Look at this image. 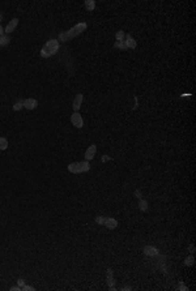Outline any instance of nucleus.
I'll list each match as a JSON object with an SVG mask.
<instances>
[{
    "label": "nucleus",
    "instance_id": "f257e3e1",
    "mask_svg": "<svg viewBox=\"0 0 196 291\" xmlns=\"http://www.w3.org/2000/svg\"><path fill=\"white\" fill-rule=\"evenodd\" d=\"M86 28H88V25L85 24V22H80V24L75 25L73 28H71L68 31H64V33H60V34H59V42H67L72 38L77 37V35L81 34Z\"/></svg>",
    "mask_w": 196,
    "mask_h": 291
},
{
    "label": "nucleus",
    "instance_id": "f03ea898",
    "mask_svg": "<svg viewBox=\"0 0 196 291\" xmlns=\"http://www.w3.org/2000/svg\"><path fill=\"white\" fill-rule=\"evenodd\" d=\"M59 47H60V43H59V41H56V39H50V41L46 42V44L42 47L41 56L45 58V59L52 56V55H55L58 52Z\"/></svg>",
    "mask_w": 196,
    "mask_h": 291
},
{
    "label": "nucleus",
    "instance_id": "7ed1b4c3",
    "mask_svg": "<svg viewBox=\"0 0 196 291\" xmlns=\"http://www.w3.org/2000/svg\"><path fill=\"white\" fill-rule=\"evenodd\" d=\"M90 170V165L88 161H83V162H75L68 165V171L72 174H81V172H86Z\"/></svg>",
    "mask_w": 196,
    "mask_h": 291
},
{
    "label": "nucleus",
    "instance_id": "20e7f679",
    "mask_svg": "<svg viewBox=\"0 0 196 291\" xmlns=\"http://www.w3.org/2000/svg\"><path fill=\"white\" fill-rule=\"evenodd\" d=\"M71 122H72V124H73L76 128H83V125H84V120H83V117H81V115L78 112H73L71 115Z\"/></svg>",
    "mask_w": 196,
    "mask_h": 291
},
{
    "label": "nucleus",
    "instance_id": "39448f33",
    "mask_svg": "<svg viewBox=\"0 0 196 291\" xmlns=\"http://www.w3.org/2000/svg\"><path fill=\"white\" fill-rule=\"evenodd\" d=\"M37 106H38V102L34 98H28V99L24 101V107L28 110H34V109H37Z\"/></svg>",
    "mask_w": 196,
    "mask_h": 291
},
{
    "label": "nucleus",
    "instance_id": "423d86ee",
    "mask_svg": "<svg viewBox=\"0 0 196 291\" xmlns=\"http://www.w3.org/2000/svg\"><path fill=\"white\" fill-rule=\"evenodd\" d=\"M96 152H97V146L96 145H90L89 148L86 149V152H85V159H86V161L93 159L94 155H96Z\"/></svg>",
    "mask_w": 196,
    "mask_h": 291
},
{
    "label": "nucleus",
    "instance_id": "0eeeda50",
    "mask_svg": "<svg viewBox=\"0 0 196 291\" xmlns=\"http://www.w3.org/2000/svg\"><path fill=\"white\" fill-rule=\"evenodd\" d=\"M17 25H18V18H13L12 21L9 22L8 25H7V28H5V30H4V31H5V34H7V35H9L13 30H15L16 28H17Z\"/></svg>",
    "mask_w": 196,
    "mask_h": 291
},
{
    "label": "nucleus",
    "instance_id": "6e6552de",
    "mask_svg": "<svg viewBox=\"0 0 196 291\" xmlns=\"http://www.w3.org/2000/svg\"><path fill=\"white\" fill-rule=\"evenodd\" d=\"M103 225L106 226L107 228H110V230H114L116 226H118V221L115 220V218H111V217H107L105 218V222Z\"/></svg>",
    "mask_w": 196,
    "mask_h": 291
},
{
    "label": "nucleus",
    "instance_id": "1a4fd4ad",
    "mask_svg": "<svg viewBox=\"0 0 196 291\" xmlns=\"http://www.w3.org/2000/svg\"><path fill=\"white\" fill-rule=\"evenodd\" d=\"M83 99H84L83 94H77L76 98H75V99H73V104H72V106H73V110L76 111V112H77L78 110H80L81 103H83Z\"/></svg>",
    "mask_w": 196,
    "mask_h": 291
},
{
    "label": "nucleus",
    "instance_id": "9d476101",
    "mask_svg": "<svg viewBox=\"0 0 196 291\" xmlns=\"http://www.w3.org/2000/svg\"><path fill=\"white\" fill-rule=\"evenodd\" d=\"M144 252H145L146 256H158V249L152 246H146L144 248Z\"/></svg>",
    "mask_w": 196,
    "mask_h": 291
},
{
    "label": "nucleus",
    "instance_id": "9b49d317",
    "mask_svg": "<svg viewBox=\"0 0 196 291\" xmlns=\"http://www.w3.org/2000/svg\"><path fill=\"white\" fill-rule=\"evenodd\" d=\"M107 283H109V286H110V290H111V291L115 290V286H114L115 281H114L113 270H111V269H107Z\"/></svg>",
    "mask_w": 196,
    "mask_h": 291
},
{
    "label": "nucleus",
    "instance_id": "f8f14e48",
    "mask_svg": "<svg viewBox=\"0 0 196 291\" xmlns=\"http://www.w3.org/2000/svg\"><path fill=\"white\" fill-rule=\"evenodd\" d=\"M126 44H127V48H136V46H137V43H136V41L133 39L131 35L128 34V35H126Z\"/></svg>",
    "mask_w": 196,
    "mask_h": 291
},
{
    "label": "nucleus",
    "instance_id": "ddd939ff",
    "mask_svg": "<svg viewBox=\"0 0 196 291\" xmlns=\"http://www.w3.org/2000/svg\"><path fill=\"white\" fill-rule=\"evenodd\" d=\"M9 42H11L9 35H7V34L0 35V47H5V46H8Z\"/></svg>",
    "mask_w": 196,
    "mask_h": 291
},
{
    "label": "nucleus",
    "instance_id": "4468645a",
    "mask_svg": "<svg viewBox=\"0 0 196 291\" xmlns=\"http://www.w3.org/2000/svg\"><path fill=\"white\" fill-rule=\"evenodd\" d=\"M84 5H85V8H86V11H94V8H96V1H94V0H85Z\"/></svg>",
    "mask_w": 196,
    "mask_h": 291
},
{
    "label": "nucleus",
    "instance_id": "2eb2a0df",
    "mask_svg": "<svg viewBox=\"0 0 196 291\" xmlns=\"http://www.w3.org/2000/svg\"><path fill=\"white\" fill-rule=\"evenodd\" d=\"M139 208H140V210H141V212H146V210H148V202H146L145 200H143V198H140Z\"/></svg>",
    "mask_w": 196,
    "mask_h": 291
},
{
    "label": "nucleus",
    "instance_id": "dca6fc26",
    "mask_svg": "<svg viewBox=\"0 0 196 291\" xmlns=\"http://www.w3.org/2000/svg\"><path fill=\"white\" fill-rule=\"evenodd\" d=\"M8 148V140L5 137H0V150H5Z\"/></svg>",
    "mask_w": 196,
    "mask_h": 291
},
{
    "label": "nucleus",
    "instance_id": "f3484780",
    "mask_svg": "<svg viewBox=\"0 0 196 291\" xmlns=\"http://www.w3.org/2000/svg\"><path fill=\"white\" fill-rule=\"evenodd\" d=\"M22 107H24V101L22 99H17V102L13 104V110L15 111H20Z\"/></svg>",
    "mask_w": 196,
    "mask_h": 291
},
{
    "label": "nucleus",
    "instance_id": "a211bd4d",
    "mask_svg": "<svg viewBox=\"0 0 196 291\" xmlns=\"http://www.w3.org/2000/svg\"><path fill=\"white\" fill-rule=\"evenodd\" d=\"M115 48H119V50H127V44H126V41H122V42H115Z\"/></svg>",
    "mask_w": 196,
    "mask_h": 291
},
{
    "label": "nucleus",
    "instance_id": "6ab92c4d",
    "mask_svg": "<svg viewBox=\"0 0 196 291\" xmlns=\"http://www.w3.org/2000/svg\"><path fill=\"white\" fill-rule=\"evenodd\" d=\"M115 38H116V41H118V42H122V41H124V39H126V35H124V31L119 30V31L116 33Z\"/></svg>",
    "mask_w": 196,
    "mask_h": 291
},
{
    "label": "nucleus",
    "instance_id": "aec40b11",
    "mask_svg": "<svg viewBox=\"0 0 196 291\" xmlns=\"http://www.w3.org/2000/svg\"><path fill=\"white\" fill-rule=\"evenodd\" d=\"M184 264H186V265H192V264H194V257H192V256H189V257H187V259H186V261H184Z\"/></svg>",
    "mask_w": 196,
    "mask_h": 291
},
{
    "label": "nucleus",
    "instance_id": "412c9836",
    "mask_svg": "<svg viewBox=\"0 0 196 291\" xmlns=\"http://www.w3.org/2000/svg\"><path fill=\"white\" fill-rule=\"evenodd\" d=\"M21 290H22V291H34L35 289H34L33 286H25V285H24V286L21 287Z\"/></svg>",
    "mask_w": 196,
    "mask_h": 291
},
{
    "label": "nucleus",
    "instance_id": "4be33fe9",
    "mask_svg": "<svg viewBox=\"0 0 196 291\" xmlns=\"http://www.w3.org/2000/svg\"><path fill=\"white\" fill-rule=\"evenodd\" d=\"M96 222L98 225H103V222H105V217H97L96 218Z\"/></svg>",
    "mask_w": 196,
    "mask_h": 291
},
{
    "label": "nucleus",
    "instance_id": "5701e85b",
    "mask_svg": "<svg viewBox=\"0 0 196 291\" xmlns=\"http://www.w3.org/2000/svg\"><path fill=\"white\" fill-rule=\"evenodd\" d=\"M17 285H18L20 287H22V286H24V285H25V281H24V279H21V278H20V279L17 281Z\"/></svg>",
    "mask_w": 196,
    "mask_h": 291
},
{
    "label": "nucleus",
    "instance_id": "b1692460",
    "mask_svg": "<svg viewBox=\"0 0 196 291\" xmlns=\"http://www.w3.org/2000/svg\"><path fill=\"white\" fill-rule=\"evenodd\" d=\"M11 291H21V287H20V286H15V287H11Z\"/></svg>",
    "mask_w": 196,
    "mask_h": 291
},
{
    "label": "nucleus",
    "instance_id": "393cba45",
    "mask_svg": "<svg viewBox=\"0 0 196 291\" xmlns=\"http://www.w3.org/2000/svg\"><path fill=\"white\" fill-rule=\"evenodd\" d=\"M135 196H136V197H139V198H141V193H140V191H136Z\"/></svg>",
    "mask_w": 196,
    "mask_h": 291
},
{
    "label": "nucleus",
    "instance_id": "a878e982",
    "mask_svg": "<svg viewBox=\"0 0 196 291\" xmlns=\"http://www.w3.org/2000/svg\"><path fill=\"white\" fill-rule=\"evenodd\" d=\"M189 251H191L192 253L195 252V246H194V244H191V246H189Z\"/></svg>",
    "mask_w": 196,
    "mask_h": 291
},
{
    "label": "nucleus",
    "instance_id": "bb28decb",
    "mask_svg": "<svg viewBox=\"0 0 196 291\" xmlns=\"http://www.w3.org/2000/svg\"><path fill=\"white\" fill-rule=\"evenodd\" d=\"M109 157H107V155H105V157H102V162H106V161H109Z\"/></svg>",
    "mask_w": 196,
    "mask_h": 291
},
{
    "label": "nucleus",
    "instance_id": "cd10ccee",
    "mask_svg": "<svg viewBox=\"0 0 196 291\" xmlns=\"http://www.w3.org/2000/svg\"><path fill=\"white\" fill-rule=\"evenodd\" d=\"M4 34V29H3V26L0 25V35H3Z\"/></svg>",
    "mask_w": 196,
    "mask_h": 291
},
{
    "label": "nucleus",
    "instance_id": "c85d7f7f",
    "mask_svg": "<svg viewBox=\"0 0 196 291\" xmlns=\"http://www.w3.org/2000/svg\"><path fill=\"white\" fill-rule=\"evenodd\" d=\"M122 290H124V291H126V290H127V291H128V290H131V287H129V286H126V287H123V289H122Z\"/></svg>",
    "mask_w": 196,
    "mask_h": 291
},
{
    "label": "nucleus",
    "instance_id": "c756f323",
    "mask_svg": "<svg viewBox=\"0 0 196 291\" xmlns=\"http://www.w3.org/2000/svg\"><path fill=\"white\" fill-rule=\"evenodd\" d=\"M181 290H188V287H186V286H183V285H182V286H181Z\"/></svg>",
    "mask_w": 196,
    "mask_h": 291
},
{
    "label": "nucleus",
    "instance_id": "7c9ffc66",
    "mask_svg": "<svg viewBox=\"0 0 196 291\" xmlns=\"http://www.w3.org/2000/svg\"><path fill=\"white\" fill-rule=\"evenodd\" d=\"M1 20H3V13L0 12V22H1Z\"/></svg>",
    "mask_w": 196,
    "mask_h": 291
}]
</instances>
